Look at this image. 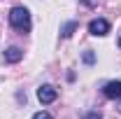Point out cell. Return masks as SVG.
<instances>
[{
  "label": "cell",
  "mask_w": 121,
  "mask_h": 119,
  "mask_svg": "<svg viewBox=\"0 0 121 119\" xmlns=\"http://www.w3.org/2000/svg\"><path fill=\"white\" fill-rule=\"evenodd\" d=\"M21 59H23V51H21L19 47H7V49H5V61H7V63H19Z\"/></svg>",
  "instance_id": "obj_5"
},
{
  "label": "cell",
  "mask_w": 121,
  "mask_h": 119,
  "mask_svg": "<svg viewBox=\"0 0 121 119\" xmlns=\"http://www.w3.org/2000/svg\"><path fill=\"white\" fill-rule=\"evenodd\" d=\"M84 119H103V117H100V112H86Z\"/></svg>",
  "instance_id": "obj_9"
},
{
  "label": "cell",
  "mask_w": 121,
  "mask_h": 119,
  "mask_svg": "<svg viewBox=\"0 0 121 119\" xmlns=\"http://www.w3.org/2000/svg\"><path fill=\"white\" fill-rule=\"evenodd\" d=\"M82 5H86V7H95L98 0H82Z\"/></svg>",
  "instance_id": "obj_10"
},
{
  "label": "cell",
  "mask_w": 121,
  "mask_h": 119,
  "mask_svg": "<svg viewBox=\"0 0 121 119\" xmlns=\"http://www.w3.org/2000/svg\"><path fill=\"white\" fill-rule=\"evenodd\" d=\"M119 47H121V37H119Z\"/></svg>",
  "instance_id": "obj_11"
},
{
  "label": "cell",
  "mask_w": 121,
  "mask_h": 119,
  "mask_svg": "<svg viewBox=\"0 0 121 119\" xmlns=\"http://www.w3.org/2000/svg\"><path fill=\"white\" fill-rule=\"evenodd\" d=\"M56 96H58V93H56V89H54L51 84H42V87L37 89V101H40V103H44V105L54 103V101H56Z\"/></svg>",
  "instance_id": "obj_3"
},
{
  "label": "cell",
  "mask_w": 121,
  "mask_h": 119,
  "mask_svg": "<svg viewBox=\"0 0 121 119\" xmlns=\"http://www.w3.org/2000/svg\"><path fill=\"white\" fill-rule=\"evenodd\" d=\"M33 119H54V117H51L49 112H35V114H33Z\"/></svg>",
  "instance_id": "obj_8"
},
{
  "label": "cell",
  "mask_w": 121,
  "mask_h": 119,
  "mask_svg": "<svg viewBox=\"0 0 121 119\" xmlns=\"http://www.w3.org/2000/svg\"><path fill=\"white\" fill-rule=\"evenodd\" d=\"M77 28H79V23H77V21H68V23L60 28V35H63V37H72V33H75Z\"/></svg>",
  "instance_id": "obj_6"
},
{
  "label": "cell",
  "mask_w": 121,
  "mask_h": 119,
  "mask_svg": "<svg viewBox=\"0 0 121 119\" xmlns=\"http://www.w3.org/2000/svg\"><path fill=\"white\" fill-rule=\"evenodd\" d=\"M89 33L95 35V37L107 35V33H109V21H105V19H93V21L89 23Z\"/></svg>",
  "instance_id": "obj_2"
},
{
  "label": "cell",
  "mask_w": 121,
  "mask_h": 119,
  "mask_svg": "<svg viewBox=\"0 0 121 119\" xmlns=\"http://www.w3.org/2000/svg\"><path fill=\"white\" fill-rule=\"evenodd\" d=\"M9 26L19 33H28L30 30V12L26 7H12L9 9Z\"/></svg>",
  "instance_id": "obj_1"
},
{
  "label": "cell",
  "mask_w": 121,
  "mask_h": 119,
  "mask_svg": "<svg viewBox=\"0 0 121 119\" xmlns=\"http://www.w3.org/2000/svg\"><path fill=\"white\" fill-rule=\"evenodd\" d=\"M103 93H105V98H109V101H117V98H121V79L107 82L105 89H103Z\"/></svg>",
  "instance_id": "obj_4"
},
{
  "label": "cell",
  "mask_w": 121,
  "mask_h": 119,
  "mask_svg": "<svg viewBox=\"0 0 121 119\" xmlns=\"http://www.w3.org/2000/svg\"><path fill=\"white\" fill-rule=\"evenodd\" d=\"M84 63H95V54H93V51H84Z\"/></svg>",
  "instance_id": "obj_7"
}]
</instances>
